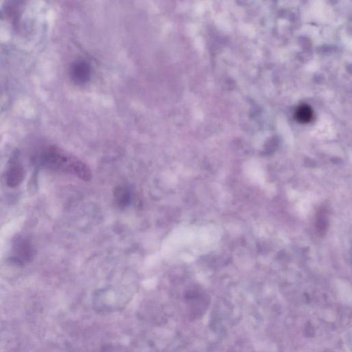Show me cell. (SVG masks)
<instances>
[{
    "label": "cell",
    "mask_w": 352,
    "mask_h": 352,
    "mask_svg": "<svg viewBox=\"0 0 352 352\" xmlns=\"http://www.w3.org/2000/svg\"><path fill=\"white\" fill-rule=\"evenodd\" d=\"M71 75L75 83H85L91 77V66L85 61H77L71 66Z\"/></svg>",
    "instance_id": "cell-4"
},
{
    "label": "cell",
    "mask_w": 352,
    "mask_h": 352,
    "mask_svg": "<svg viewBox=\"0 0 352 352\" xmlns=\"http://www.w3.org/2000/svg\"><path fill=\"white\" fill-rule=\"evenodd\" d=\"M329 227V212L327 208L322 206L316 214V228L319 236L324 237Z\"/></svg>",
    "instance_id": "cell-5"
},
{
    "label": "cell",
    "mask_w": 352,
    "mask_h": 352,
    "mask_svg": "<svg viewBox=\"0 0 352 352\" xmlns=\"http://www.w3.org/2000/svg\"><path fill=\"white\" fill-rule=\"evenodd\" d=\"M116 197L117 201L122 205H126L127 203H128L129 198H130L128 192L124 189L116 190Z\"/></svg>",
    "instance_id": "cell-7"
},
{
    "label": "cell",
    "mask_w": 352,
    "mask_h": 352,
    "mask_svg": "<svg viewBox=\"0 0 352 352\" xmlns=\"http://www.w3.org/2000/svg\"><path fill=\"white\" fill-rule=\"evenodd\" d=\"M42 163L53 171L72 173L84 181H89L92 179V172L85 164L60 149H48L43 155Z\"/></svg>",
    "instance_id": "cell-1"
},
{
    "label": "cell",
    "mask_w": 352,
    "mask_h": 352,
    "mask_svg": "<svg viewBox=\"0 0 352 352\" xmlns=\"http://www.w3.org/2000/svg\"><path fill=\"white\" fill-rule=\"evenodd\" d=\"M295 116L296 120L302 124H308L310 122L313 117V110L312 108L306 104L300 105L296 110Z\"/></svg>",
    "instance_id": "cell-6"
},
{
    "label": "cell",
    "mask_w": 352,
    "mask_h": 352,
    "mask_svg": "<svg viewBox=\"0 0 352 352\" xmlns=\"http://www.w3.org/2000/svg\"><path fill=\"white\" fill-rule=\"evenodd\" d=\"M13 257L12 260L16 263L23 264L31 261L34 252L32 245L25 239H18L13 245Z\"/></svg>",
    "instance_id": "cell-2"
},
{
    "label": "cell",
    "mask_w": 352,
    "mask_h": 352,
    "mask_svg": "<svg viewBox=\"0 0 352 352\" xmlns=\"http://www.w3.org/2000/svg\"><path fill=\"white\" fill-rule=\"evenodd\" d=\"M25 171L22 165L17 161L11 164L6 173V183L11 188L18 187L24 181Z\"/></svg>",
    "instance_id": "cell-3"
}]
</instances>
